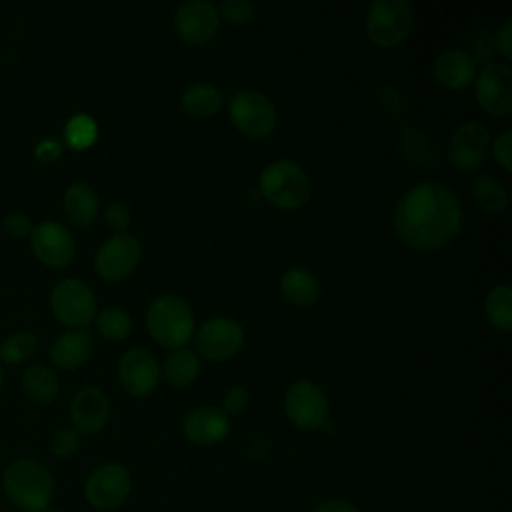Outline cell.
Returning a JSON list of instances; mask_svg holds the SVG:
<instances>
[{"instance_id": "25", "label": "cell", "mask_w": 512, "mask_h": 512, "mask_svg": "<svg viewBox=\"0 0 512 512\" xmlns=\"http://www.w3.org/2000/svg\"><path fill=\"white\" fill-rule=\"evenodd\" d=\"M182 108L190 116H212L222 108V94L212 84L196 82L182 92Z\"/></svg>"}, {"instance_id": "30", "label": "cell", "mask_w": 512, "mask_h": 512, "mask_svg": "<svg viewBox=\"0 0 512 512\" xmlns=\"http://www.w3.org/2000/svg\"><path fill=\"white\" fill-rule=\"evenodd\" d=\"M98 332L108 340H124L132 330V318L120 308H104L96 316Z\"/></svg>"}, {"instance_id": "4", "label": "cell", "mask_w": 512, "mask_h": 512, "mask_svg": "<svg viewBox=\"0 0 512 512\" xmlns=\"http://www.w3.org/2000/svg\"><path fill=\"white\" fill-rule=\"evenodd\" d=\"M260 192L274 206L296 210L310 198V180L300 164L278 158L262 170Z\"/></svg>"}, {"instance_id": "34", "label": "cell", "mask_w": 512, "mask_h": 512, "mask_svg": "<svg viewBox=\"0 0 512 512\" xmlns=\"http://www.w3.org/2000/svg\"><path fill=\"white\" fill-rule=\"evenodd\" d=\"M106 224L116 232H126L130 224V210L126 204L114 200L106 206Z\"/></svg>"}, {"instance_id": "5", "label": "cell", "mask_w": 512, "mask_h": 512, "mask_svg": "<svg viewBox=\"0 0 512 512\" xmlns=\"http://www.w3.org/2000/svg\"><path fill=\"white\" fill-rule=\"evenodd\" d=\"M414 10L408 0H376L368 8L366 32L382 48L400 44L412 30Z\"/></svg>"}, {"instance_id": "24", "label": "cell", "mask_w": 512, "mask_h": 512, "mask_svg": "<svg viewBox=\"0 0 512 512\" xmlns=\"http://www.w3.org/2000/svg\"><path fill=\"white\" fill-rule=\"evenodd\" d=\"M200 372V358L188 348H176L164 362V378L172 388H188Z\"/></svg>"}, {"instance_id": "15", "label": "cell", "mask_w": 512, "mask_h": 512, "mask_svg": "<svg viewBox=\"0 0 512 512\" xmlns=\"http://www.w3.org/2000/svg\"><path fill=\"white\" fill-rule=\"evenodd\" d=\"M220 26V14L212 2L188 0L174 12V28L178 36L190 44L212 40Z\"/></svg>"}, {"instance_id": "3", "label": "cell", "mask_w": 512, "mask_h": 512, "mask_svg": "<svg viewBox=\"0 0 512 512\" xmlns=\"http://www.w3.org/2000/svg\"><path fill=\"white\" fill-rule=\"evenodd\" d=\"M146 324L158 344L176 350L194 334V312L184 298L164 294L154 298L148 306Z\"/></svg>"}, {"instance_id": "8", "label": "cell", "mask_w": 512, "mask_h": 512, "mask_svg": "<svg viewBox=\"0 0 512 512\" xmlns=\"http://www.w3.org/2000/svg\"><path fill=\"white\" fill-rule=\"evenodd\" d=\"M54 316L68 328L78 330L88 326L96 316V298L90 286L78 278L58 282L50 296Z\"/></svg>"}, {"instance_id": "23", "label": "cell", "mask_w": 512, "mask_h": 512, "mask_svg": "<svg viewBox=\"0 0 512 512\" xmlns=\"http://www.w3.org/2000/svg\"><path fill=\"white\" fill-rule=\"evenodd\" d=\"M22 390L36 404H50L60 390L56 374L42 364L30 366L22 374Z\"/></svg>"}, {"instance_id": "36", "label": "cell", "mask_w": 512, "mask_h": 512, "mask_svg": "<svg viewBox=\"0 0 512 512\" xmlns=\"http://www.w3.org/2000/svg\"><path fill=\"white\" fill-rule=\"evenodd\" d=\"M248 400H250V394L244 386H232L222 398V406H224L222 410L226 414H238L248 406Z\"/></svg>"}, {"instance_id": "17", "label": "cell", "mask_w": 512, "mask_h": 512, "mask_svg": "<svg viewBox=\"0 0 512 512\" xmlns=\"http://www.w3.org/2000/svg\"><path fill=\"white\" fill-rule=\"evenodd\" d=\"M70 418L78 434H98L108 424L110 398L102 388L86 386L72 398Z\"/></svg>"}, {"instance_id": "35", "label": "cell", "mask_w": 512, "mask_h": 512, "mask_svg": "<svg viewBox=\"0 0 512 512\" xmlns=\"http://www.w3.org/2000/svg\"><path fill=\"white\" fill-rule=\"evenodd\" d=\"M2 226H4V230H6V234L8 236H12V238H26V236H30L32 234V222H30V218L26 216V214H22V212H14V214H8L6 218H4V222H2Z\"/></svg>"}, {"instance_id": "26", "label": "cell", "mask_w": 512, "mask_h": 512, "mask_svg": "<svg viewBox=\"0 0 512 512\" xmlns=\"http://www.w3.org/2000/svg\"><path fill=\"white\" fill-rule=\"evenodd\" d=\"M484 310L492 326L508 332L512 328V288L508 284L494 286L486 296Z\"/></svg>"}, {"instance_id": "11", "label": "cell", "mask_w": 512, "mask_h": 512, "mask_svg": "<svg viewBox=\"0 0 512 512\" xmlns=\"http://www.w3.org/2000/svg\"><path fill=\"white\" fill-rule=\"evenodd\" d=\"M476 102L494 116H508L512 110V68L506 62H490L476 72Z\"/></svg>"}, {"instance_id": "22", "label": "cell", "mask_w": 512, "mask_h": 512, "mask_svg": "<svg viewBox=\"0 0 512 512\" xmlns=\"http://www.w3.org/2000/svg\"><path fill=\"white\" fill-rule=\"evenodd\" d=\"M280 290L294 306H312L320 296L318 278L306 268H288L280 278Z\"/></svg>"}, {"instance_id": "16", "label": "cell", "mask_w": 512, "mask_h": 512, "mask_svg": "<svg viewBox=\"0 0 512 512\" xmlns=\"http://www.w3.org/2000/svg\"><path fill=\"white\" fill-rule=\"evenodd\" d=\"M118 376L124 390L132 396H148L160 382V366L146 348H128L118 364Z\"/></svg>"}, {"instance_id": "10", "label": "cell", "mask_w": 512, "mask_h": 512, "mask_svg": "<svg viewBox=\"0 0 512 512\" xmlns=\"http://www.w3.org/2000/svg\"><path fill=\"white\" fill-rule=\"evenodd\" d=\"M242 344L244 328L228 316L206 320L194 334L196 352L208 360H228L240 352Z\"/></svg>"}, {"instance_id": "33", "label": "cell", "mask_w": 512, "mask_h": 512, "mask_svg": "<svg viewBox=\"0 0 512 512\" xmlns=\"http://www.w3.org/2000/svg\"><path fill=\"white\" fill-rule=\"evenodd\" d=\"M492 152L496 162L502 166V170L510 172L512 170V132L510 130H502L494 144H492Z\"/></svg>"}, {"instance_id": "18", "label": "cell", "mask_w": 512, "mask_h": 512, "mask_svg": "<svg viewBox=\"0 0 512 512\" xmlns=\"http://www.w3.org/2000/svg\"><path fill=\"white\" fill-rule=\"evenodd\" d=\"M182 432L192 444L212 446L230 434V418L222 408L196 406L184 414Z\"/></svg>"}, {"instance_id": "32", "label": "cell", "mask_w": 512, "mask_h": 512, "mask_svg": "<svg viewBox=\"0 0 512 512\" xmlns=\"http://www.w3.org/2000/svg\"><path fill=\"white\" fill-rule=\"evenodd\" d=\"M220 16H224L228 22L234 24H246L254 18V4L250 0H224L216 8Z\"/></svg>"}, {"instance_id": "12", "label": "cell", "mask_w": 512, "mask_h": 512, "mask_svg": "<svg viewBox=\"0 0 512 512\" xmlns=\"http://www.w3.org/2000/svg\"><path fill=\"white\" fill-rule=\"evenodd\" d=\"M140 254L142 248L136 236L128 232H116L106 238L104 244L98 248L94 256V266L104 280H122L136 268V264L140 262Z\"/></svg>"}, {"instance_id": "29", "label": "cell", "mask_w": 512, "mask_h": 512, "mask_svg": "<svg viewBox=\"0 0 512 512\" xmlns=\"http://www.w3.org/2000/svg\"><path fill=\"white\" fill-rule=\"evenodd\" d=\"M38 340L32 332H14L0 342V360L6 364H18L34 356Z\"/></svg>"}, {"instance_id": "2", "label": "cell", "mask_w": 512, "mask_h": 512, "mask_svg": "<svg viewBox=\"0 0 512 512\" xmlns=\"http://www.w3.org/2000/svg\"><path fill=\"white\" fill-rule=\"evenodd\" d=\"M2 492L16 510L42 512L54 502L56 482L42 462L34 458H18L4 468Z\"/></svg>"}, {"instance_id": "37", "label": "cell", "mask_w": 512, "mask_h": 512, "mask_svg": "<svg viewBox=\"0 0 512 512\" xmlns=\"http://www.w3.org/2000/svg\"><path fill=\"white\" fill-rule=\"evenodd\" d=\"M310 512H362V510L348 500L326 498V500H320Z\"/></svg>"}, {"instance_id": "38", "label": "cell", "mask_w": 512, "mask_h": 512, "mask_svg": "<svg viewBox=\"0 0 512 512\" xmlns=\"http://www.w3.org/2000/svg\"><path fill=\"white\" fill-rule=\"evenodd\" d=\"M494 48H496L498 52H502L506 58L512 56V20H506V22L498 28V32H496V36H494Z\"/></svg>"}, {"instance_id": "7", "label": "cell", "mask_w": 512, "mask_h": 512, "mask_svg": "<svg viewBox=\"0 0 512 512\" xmlns=\"http://www.w3.org/2000/svg\"><path fill=\"white\" fill-rule=\"evenodd\" d=\"M284 412L300 430H322L328 422L330 402L318 384L312 380H298L284 394Z\"/></svg>"}, {"instance_id": "1", "label": "cell", "mask_w": 512, "mask_h": 512, "mask_svg": "<svg viewBox=\"0 0 512 512\" xmlns=\"http://www.w3.org/2000/svg\"><path fill=\"white\" fill-rule=\"evenodd\" d=\"M462 224L458 196L444 184L410 186L394 206V230L408 246L434 250L448 244Z\"/></svg>"}, {"instance_id": "20", "label": "cell", "mask_w": 512, "mask_h": 512, "mask_svg": "<svg viewBox=\"0 0 512 512\" xmlns=\"http://www.w3.org/2000/svg\"><path fill=\"white\" fill-rule=\"evenodd\" d=\"M92 354V336L90 332L78 328L60 334L50 346V360L56 368L76 370Z\"/></svg>"}, {"instance_id": "40", "label": "cell", "mask_w": 512, "mask_h": 512, "mask_svg": "<svg viewBox=\"0 0 512 512\" xmlns=\"http://www.w3.org/2000/svg\"><path fill=\"white\" fill-rule=\"evenodd\" d=\"M42 512H62L60 508H54V506H48L46 510H42Z\"/></svg>"}, {"instance_id": "19", "label": "cell", "mask_w": 512, "mask_h": 512, "mask_svg": "<svg viewBox=\"0 0 512 512\" xmlns=\"http://www.w3.org/2000/svg\"><path fill=\"white\" fill-rule=\"evenodd\" d=\"M432 74L438 84L450 90H462L476 78V60L462 48H448L436 56Z\"/></svg>"}, {"instance_id": "6", "label": "cell", "mask_w": 512, "mask_h": 512, "mask_svg": "<svg viewBox=\"0 0 512 512\" xmlns=\"http://www.w3.org/2000/svg\"><path fill=\"white\" fill-rule=\"evenodd\" d=\"M132 490V476L126 466L118 462H106L94 468L84 480L86 502L100 512L120 508Z\"/></svg>"}, {"instance_id": "14", "label": "cell", "mask_w": 512, "mask_h": 512, "mask_svg": "<svg viewBox=\"0 0 512 512\" xmlns=\"http://www.w3.org/2000/svg\"><path fill=\"white\" fill-rule=\"evenodd\" d=\"M490 146V132L480 120L462 122L450 136L448 142V158L460 170H476Z\"/></svg>"}, {"instance_id": "28", "label": "cell", "mask_w": 512, "mask_h": 512, "mask_svg": "<svg viewBox=\"0 0 512 512\" xmlns=\"http://www.w3.org/2000/svg\"><path fill=\"white\" fill-rule=\"evenodd\" d=\"M98 138V126L88 114H76L66 122L64 140L74 150L90 148Z\"/></svg>"}, {"instance_id": "9", "label": "cell", "mask_w": 512, "mask_h": 512, "mask_svg": "<svg viewBox=\"0 0 512 512\" xmlns=\"http://www.w3.org/2000/svg\"><path fill=\"white\" fill-rule=\"evenodd\" d=\"M228 112L234 126L252 138H264L276 126V108L258 90L236 92L228 104Z\"/></svg>"}, {"instance_id": "41", "label": "cell", "mask_w": 512, "mask_h": 512, "mask_svg": "<svg viewBox=\"0 0 512 512\" xmlns=\"http://www.w3.org/2000/svg\"><path fill=\"white\" fill-rule=\"evenodd\" d=\"M2 384H4V374H2V368H0V390H2Z\"/></svg>"}, {"instance_id": "39", "label": "cell", "mask_w": 512, "mask_h": 512, "mask_svg": "<svg viewBox=\"0 0 512 512\" xmlns=\"http://www.w3.org/2000/svg\"><path fill=\"white\" fill-rule=\"evenodd\" d=\"M62 154V144L56 142V140H42L36 148V156L42 160V162H52L56 160L58 156Z\"/></svg>"}, {"instance_id": "31", "label": "cell", "mask_w": 512, "mask_h": 512, "mask_svg": "<svg viewBox=\"0 0 512 512\" xmlns=\"http://www.w3.org/2000/svg\"><path fill=\"white\" fill-rule=\"evenodd\" d=\"M80 448V434L74 428H58L50 438V452L56 458H70Z\"/></svg>"}, {"instance_id": "13", "label": "cell", "mask_w": 512, "mask_h": 512, "mask_svg": "<svg viewBox=\"0 0 512 512\" xmlns=\"http://www.w3.org/2000/svg\"><path fill=\"white\" fill-rule=\"evenodd\" d=\"M30 244L34 256L50 268H62L70 264L76 252L70 230L56 220H44L36 224L30 234Z\"/></svg>"}, {"instance_id": "27", "label": "cell", "mask_w": 512, "mask_h": 512, "mask_svg": "<svg viewBox=\"0 0 512 512\" xmlns=\"http://www.w3.org/2000/svg\"><path fill=\"white\" fill-rule=\"evenodd\" d=\"M472 198L486 210V212H502L508 204V194L502 182H498L490 174H480L472 182Z\"/></svg>"}, {"instance_id": "21", "label": "cell", "mask_w": 512, "mask_h": 512, "mask_svg": "<svg viewBox=\"0 0 512 512\" xmlns=\"http://www.w3.org/2000/svg\"><path fill=\"white\" fill-rule=\"evenodd\" d=\"M100 210V200L92 186L86 182H74L64 192L66 218L76 226H90Z\"/></svg>"}]
</instances>
